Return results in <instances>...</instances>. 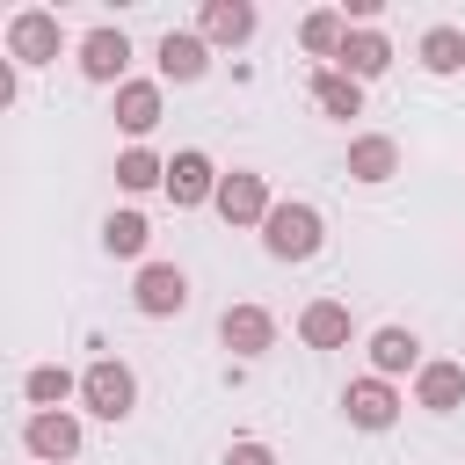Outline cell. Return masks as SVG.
Masks as SVG:
<instances>
[{"label": "cell", "instance_id": "cell-1", "mask_svg": "<svg viewBox=\"0 0 465 465\" xmlns=\"http://www.w3.org/2000/svg\"><path fill=\"white\" fill-rule=\"evenodd\" d=\"M327 247V218H320V203H305V196H276V211H269V225H262V254L269 262H312Z\"/></svg>", "mask_w": 465, "mask_h": 465}, {"label": "cell", "instance_id": "cell-2", "mask_svg": "<svg viewBox=\"0 0 465 465\" xmlns=\"http://www.w3.org/2000/svg\"><path fill=\"white\" fill-rule=\"evenodd\" d=\"M80 407H87L94 421H131V414H138V371H131L124 356H94V363L80 371Z\"/></svg>", "mask_w": 465, "mask_h": 465}, {"label": "cell", "instance_id": "cell-3", "mask_svg": "<svg viewBox=\"0 0 465 465\" xmlns=\"http://www.w3.org/2000/svg\"><path fill=\"white\" fill-rule=\"evenodd\" d=\"M58 51H65V22H58L51 7L7 15V58H15V65H58Z\"/></svg>", "mask_w": 465, "mask_h": 465}, {"label": "cell", "instance_id": "cell-4", "mask_svg": "<svg viewBox=\"0 0 465 465\" xmlns=\"http://www.w3.org/2000/svg\"><path fill=\"white\" fill-rule=\"evenodd\" d=\"M211 211H218L225 225H240V232H247V225L262 232V225H269V211H276V196H269V174H254V167H232V174L218 182V203H211Z\"/></svg>", "mask_w": 465, "mask_h": 465}, {"label": "cell", "instance_id": "cell-5", "mask_svg": "<svg viewBox=\"0 0 465 465\" xmlns=\"http://www.w3.org/2000/svg\"><path fill=\"white\" fill-rule=\"evenodd\" d=\"M131 305H138L145 320H174V312H189V269H182V262H138Z\"/></svg>", "mask_w": 465, "mask_h": 465}, {"label": "cell", "instance_id": "cell-6", "mask_svg": "<svg viewBox=\"0 0 465 465\" xmlns=\"http://www.w3.org/2000/svg\"><path fill=\"white\" fill-rule=\"evenodd\" d=\"M22 450H29V465H73V458H80V414H73V407L29 414V421H22Z\"/></svg>", "mask_w": 465, "mask_h": 465}, {"label": "cell", "instance_id": "cell-7", "mask_svg": "<svg viewBox=\"0 0 465 465\" xmlns=\"http://www.w3.org/2000/svg\"><path fill=\"white\" fill-rule=\"evenodd\" d=\"M218 160L211 153H196V145H182L174 160H167V203L174 211H196V203H218Z\"/></svg>", "mask_w": 465, "mask_h": 465}, {"label": "cell", "instance_id": "cell-8", "mask_svg": "<svg viewBox=\"0 0 465 465\" xmlns=\"http://www.w3.org/2000/svg\"><path fill=\"white\" fill-rule=\"evenodd\" d=\"M400 407H407V400H400L392 378H349V385H341V414H349V429H371V436H378V429L400 421Z\"/></svg>", "mask_w": 465, "mask_h": 465}, {"label": "cell", "instance_id": "cell-9", "mask_svg": "<svg viewBox=\"0 0 465 465\" xmlns=\"http://www.w3.org/2000/svg\"><path fill=\"white\" fill-rule=\"evenodd\" d=\"M80 73H87L94 87H124V80H131V36H124L116 22L87 29V36H80Z\"/></svg>", "mask_w": 465, "mask_h": 465}, {"label": "cell", "instance_id": "cell-10", "mask_svg": "<svg viewBox=\"0 0 465 465\" xmlns=\"http://www.w3.org/2000/svg\"><path fill=\"white\" fill-rule=\"evenodd\" d=\"M218 341H225L240 363H254V356L276 349V312H269V305H225V312H218Z\"/></svg>", "mask_w": 465, "mask_h": 465}, {"label": "cell", "instance_id": "cell-11", "mask_svg": "<svg viewBox=\"0 0 465 465\" xmlns=\"http://www.w3.org/2000/svg\"><path fill=\"white\" fill-rule=\"evenodd\" d=\"M254 29H262L254 0H203V7H196V36H203L211 51H218V44H232V51H240Z\"/></svg>", "mask_w": 465, "mask_h": 465}, {"label": "cell", "instance_id": "cell-12", "mask_svg": "<svg viewBox=\"0 0 465 465\" xmlns=\"http://www.w3.org/2000/svg\"><path fill=\"white\" fill-rule=\"evenodd\" d=\"M160 80H124L116 87V102H109V116H116V131L131 138V145H145L153 138V124H160Z\"/></svg>", "mask_w": 465, "mask_h": 465}, {"label": "cell", "instance_id": "cell-13", "mask_svg": "<svg viewBox=\"0 0 465 465\" xmlns=\"http://www.w3.org/2000/svg\"><path fill=\"white\" fill-rule=\"evenodd\" d=\"M298 341H305V349H349V341H356V312H349L341 298H312V305L298 312Z\"/></svg>", "mask_w": 465, "mask_h": 465}, {"label": "cell", "instance_id": "cell-14", "mask_svg": "<svg viewBox=\"0 0 465 465\" xmlns=\"http://www.w3.org/2000/svg\"><path fill=\"white\" fill-rule=\"evenodd\" d=\"M414 407H429V414H458V407H465V363L429 356V363L414 371Z\"/></svg>", "mask_w": 465, "mask_h": 465}, {"label": "cell", "instance_id": "cell-15", "mask_svg": "<svg viewBox=\"0 0 465 465\" xmlns=\"http://www.w3.org/2000/svg\"><path fill=\"white\" fill-rule=\"evenodd\" d=\"M211 73V44L196 36V29H167L160 36V87L174 80V87H189V80H203Z\"/></svg>", "mask_w": 465, "mask_h": 465}, {"label": "cell", "instance_id": "cell-16", "mask_svg": "<svg viewBox=\"0 0 465 465\" xmlns=\"http://www.w3.org/2000/svg\"><path fill=\"white\" fill-rule=\"evenodd\" d=\"M385 65H392V36H385V29H349L341 51H334V73H349V80H363V87H371Z\"/></svg>", "mask_w": 465, "mask_h": 465}, {"label": "cell", "instance_id": "cell-17", "mask_svg": "<svg viewBox=\"0 0 465 465\" xmlns=\"http://www.w3.org/2000/svg\"><path fill=\"white\" fill-rule=\"evenodd\" d=\"M341 167H349V182H371V189H378V182L400 174V138H385V131H356Z\"/></svg>", "mask_w": 465, "mask_h": 465}, {"label": "cell", "instance_id": "cell-18", "mask_svg": "<svg viewBox=\"0 0 465 465\" xmlns=\"http://www.w3.org/2000/svg\"><path fill=\"white\" fill-rule=\"evenodd\" d=\"M429 356H421V334L414 327H378L371 334V378H414Z\"/></svg>", "mask_w": 465, "mask_h": 465}, {"label": "cell", "instance_id": "cell-19", "mask_svg": "<svg viewBox=\"0 0 465 465\" xmlns=\"http://www.w3.org/2000/svg\"><path fill=\"white\" fill-rule=\"evenodd\" d=\"M312 102H320V116L349 124V116H363V80H349V73L320 65V73H312Z\"/></svg>", "mask_w": 465, "mask_h": 465}, {"label": "cell", "instance_id": "cell-20", "mask_svg": "<svg viewBox=\"0 0 465 465\" xmlns=\"http://www.w3.org/2000/svg\"><path fill=\"white\" fill-rule=\"evenodd\" d=\"M145 240H153L145 211H109V218H102V254H109V262H138Z\"/></svg>", "mask_w": 465, "mask_h": 465}, {"label": "cell", "instance_id": "cell-21", "mask_svg": "<svg viewBox=\"0 0 465 465\" xmlns=\"http://www.w3.org/2000/svg\"><path fill=\"white\" fill-rule=\"evenodd\" d=\"M414 58H421V73H465V29H450V22H436V29H421V44H414Z\"/></svg>", "mask_w": 465, "mask_h": 465}, {"label": "cell", "instance_id": "cell-22", "mask_svg": "<svg viewBox=\"0 0 465 465\" xmlns=\"http://www.w3.org/2000/svg\"><path fill=\"white\" fill-rule=\"evenodd\" d=\"M116 189H131V196L167 189V160H160L153 145H124V153H116Z\"/></svg>", "mask_w": 465, "mask_h": 465}, {"label": "cell", "instance_id": "cell-23", "mask_svg": "<svg viewBox=\"0 0 465 465\" xmlns=\"http://www.w3.org/2000/svg\"><path fill=\"white\" fill-rule=\"evenodd\" d=\"M22 392H29V407H36V414H51V407L80 400V378H73L65 363H36V371L22 378Z\"/></svg>", "mask_w": 465, "mask_h": 465}, {"label": "cell", "instance_id": "cell-24", "mask_svg": "<svg viewBox=\"0 0 465 465\" xmlns=\"http://www.w3.org/2000/svg\"><path fill=\"white\" fill-rule=\"evenodd\" d=\"M341 36H349V15H341V7H312V15L298 22V44H305L312 58H327V65H334Z\"/></svg>", "mask_w": 465, "mask_h": 465}, {"label": "cell", "instance_id": "cell-25", "mask_svg": "<svg viewBox=\"0 0 465 465\" xmlns=\"http://www.w3.org/2000/svg\"><path fill=\"white\" fill-rule=\"evenodd\" d=\"M218 465H276V450L269 443H254V436H240V443H225V458Z\"/></svg>", "mask_w": 465, "mask_h": 465}]
</instances>
